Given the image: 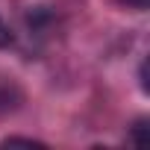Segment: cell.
Returning <instances> with one entry per match:
<instances>
[{
	"label": "cell",
	"mask_w": 150,
	"mask_h": 150,
	"mask_svg": "<svg viewBox=\"0 0 150 150\" xmlns=\"http://www.w3.org/2000/svg\"><path fill=\"white\" fill-rule=\"evenodd\" d=\"M147 118H138L135 121V127H132V141L135 144H147Z\"/></svg>",
	"instance_id": "7a4b0ae2"
},
{
	"label": "cell",
	"mask_w": 150,
	"mask_h": 150,
	"mask_svg": "<svg viewBox=\"0 0 150 150\" xmlns=\"http://www.w3.org/2000/svg\"><path fill=\"white\" fill-rule=\"evenodd\" d=\"M0 147H44V141H35V138H18V135H12V138H3V141H0Z\"/></svg>",
	"instance_id": "6da1fadb"
},
{
	"label": "cell",
	"mask_w": 150,
	"mask_h": 150,
	"mask_svg": "<svg viewBox=\"0 0 150 150\" xmlns=\"http://www.w3.org/2000/svg\"><path fill=\"white\" fill-rule=\"evenodd\" d=\"M12 44V33H9V27L0 21V47H9Z\"/></svg>",
	"instance_id": "3957f363"
},
{
	"label": "cell",
	"mask_w": 150,
	"mask_h": 150,
	"mask_svg": "<svg viewBox=\"0 0 150 150\" xmlns=\"http://www.w3.org/2000/svg\"><path fill=\"white\" fill-rule=\"evenodd\" d=\"M124 6H132V9H147V3L150 0H121Z\"/></svg>",
	"instance_id": "277c9868"
},
{
	"label": "cell",
	"mask_w": 150,
	"mask_h": 150,
	"mask_svg": "<svg viewBox=\"0 0 150 150\" xmlns=\"http://www.w3.org/2000/svg\"><path fill=\"white\" fill-rule=\"evenodd\" d=\"M138 77H141V88H144V91H150V86H147V62H141V71H138Z\"/></svg>",
	"instance_id": "5b68a950"
}]
</instances>
